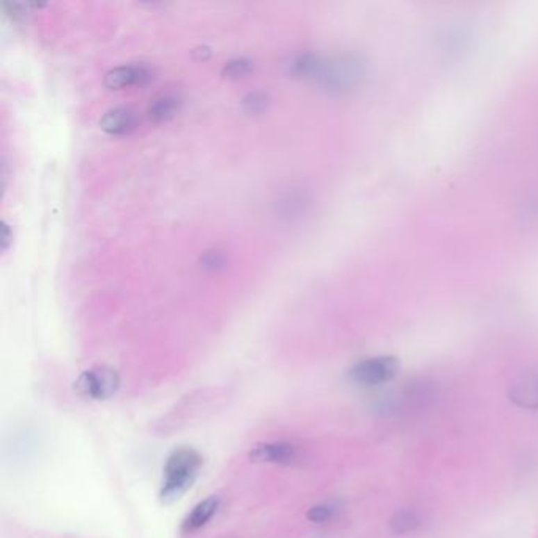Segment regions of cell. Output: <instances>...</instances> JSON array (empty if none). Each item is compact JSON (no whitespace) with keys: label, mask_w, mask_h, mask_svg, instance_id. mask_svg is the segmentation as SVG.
<instances>
[{"label":"cell","mask_w":538,"mask_h":538,"mask_svg":"<svg viewBox=\"0 0 538 538\" xmlns=\"http://www.w3.org/2000/svg\"><path fill=\"white\" fill-rule=\"evenodd\" d=\"M202 463L204 459L201 453L190 447L174 450L168 456L165 467H163V480L160 487V499L163 504H174L193 487Z\"/></svg>","instance_id":"obj_1"},{"label":"cell","mask_w":538,"mask_h":538,"mask_svg":"<svg viewBox=\"0 0 538 538\" xmlns=\"http://www.w3.org/2000/svg\"><path fill=\"white\" fill-rule=\"evenodd\" d=\"M365 62L357 54H340L324 60L314 81L332 92H348L361 83Z\"/></svg>","instance_id":"obj_2"},{"label":"cell","mask_w":538,"mask_h":538,"mask_svg":"<svg viewBox=\"0 0 538 538\" xmlns=\"http://www.w3.org/2000/svg\"><path fill=\"white\" fill-rule=\"evenodd\" d=\"M119 387V373L109 366L89 368L74 381L76 393L90 401H106L117 393Z\"/></svg>","instance_id":"obj_3"},{"label":"cell","mask_w":538,"mask_h":538,"mask_svg":"<svg viewBox=\"0 0 538 538\" xmlns=\"http://www.w3.org/2000/svg\"><path fill=\"white\" fill-rule=\"evenodd\" d=\"M400 364L395 357H373V359H365L355 364L349 370V379L359 385H381L390 382L393 379Z\"/></svg>","instance_id":"obj_4"},{"label":"cell","mask_w":538,"mask_h":538,"mask_svg":"<svg viewBox=\"0 0 538 538\" xmlns=\"http://www.w3.org/2000/svg\"><path fill=\"white\" fill-rule=\"evenodd\" d=\"M298 458V447L291 442H257L250 450V459L259 464H291Z\"/></svg>","instance_id":"obj_5"},{"label":"cell","mask_w":538,"mask_h":538,"mask_svg":"<svg viewBox=\"0 0 538 538\" xmlns=\"http://www.w3.org/2000/svg\"><path fill=\"white\" fill-rule=\"evenodd\" d=\"M154 74L145 65H124L117 67L104 76V85L111 90H120L127 87H141L150 83Z\"/></svg>","instance_id":"obj_6"},{"label":"cell","mask_w":538,"mask_h":538,"mask_svg":"<svg viewBox=\"0 0 538 538\" xmlns=\"http://www.w3.org/2000/svg\"><path fill=\"white\" fill-rule=\"evenodd\" d=\"M101 130L113 136H124L138 127V114L130 106H119L109 109L99 120Z\"/></svg>","instance_id":"obj_7"},{"label":"cell","mask_w":538,"mask_h":538,"mask_svg":"<svg viewBox=\"0 0 538 538\" xmlns=\"http://www.w3.org/2000/svg\"><path fill=\"white\" fill-rule=\"evenodd\" d=\"M510 400L525 409L538 407V374L524 373L510 385Z\"/></svg>","instance_id":"obj_8"},{"label":"cell","mask_w":538,"mask_h":538,"mask_svg":"<svg viewBox=\"0 0 538 538\" xmlns=\"http://www.w3.org/2000/svg\"><path fill=\"white\" fill-rule=\"evenodd\" d=\"M220 508V497L210 496L206 500L199 502L197 505L191 508V512L186 514L182 521V532L185 534H193L199 529H202L207 523L212 521V518Z\"/></svg>","instance_id":"obj_9"},{"label":"cell","mask_w":538,"mask_h":538,"mask_svg":"<svg viewBox=\"0 0 538 538\" xmlns=\"http://www.w3.org/2000/svg\"><path fill=\"white\" fill-rule=\"evenodd\" d=\"M180 106H182V99H180L177 93H160V95H156L154 99H150L147 106L149 119L156 122V124L168 122L179 114Z\"/></svg>","instance_id":"obj_10"},{"label":"cell","mask_w":538,"mask_h":538,"mask_svg":"<svg viewBox=\"0 0 538 538\" xmlns=\"http://www.w3.org/2000/svg\"><path fill=\"white\" fill-rule=\"evenodd\" d=\"M320 65H323V58L319 56L313 54V52H302V54L295 56L289 63V72L291 74L297 76V78H311L316 79L318 76Z\"/></svg>","instance_id":"obj_11"},{"label":"cell","mask_w":538,"mask_h":538,"mask_svg":"<svg viewBox=\"0 0 538 538\" xmlns=\"http://www.w3.org/2000/svg\"><path fill=\"white\" fill-rule=\"evenodd\" d=\"M418 525H420V519L417 516V513L412 510L396 512L390 521V528L395 534H407V532H412L414 529H417Z\"/></svg>","instance_id":"obj_12"},{"label":"cell","mask_w":538,"mask_h":538,"mask_svg":"<svg viewBox=\"0 0 538 538\" xmlns=\"http://www.w3.org/2000/svg\"><path fill=\"white\" fill-rule=\"evenodd\" d=\"M253 68L254 65L250 58H245V57L232 58V60L226 62V65L223 68V76L226 79H241L253 72Z\"/></svg>","instance_id":"obj_13"},{"label":"cell","mask_w":538,"mask_h":538,"mask_svg":"<svg viewBox=\"0 0 538 538\" xmlns=\"http://www.w3.org/2000/svg\"><path fill=\"white\" fill-rule=\"evenodd\" d=\"M201 264L206 270L216 272L226 266V257L221 254L220 251H210V253L204 254V257L201 259Z\"/></svg>","instance_id":"obj_14"},{"label":"cell","mask_w":538,"mask_h":538,"mask_svg":"<svg viewBox=\"0 0 538 538\" xmlns=\"http://www.w3.org/2000/svg\"><path fill=\"white\" fill-rule=\"evenodd\" d=\"M332 514H333V508L330 505L320 504L309 508L307 513V518L311 523H325L332 518Z\"/></svg>","instance_id":"obj_15"},{"label":"cell","mask_w":538,"mask_h":538,"mask_svg":"<svg viewBox=\"0 0 538 538\" xmlns=\"http://www.w3.org/2000/svg\"><path fill=\"white\" fill-rule=\"evenodd\" d=\"M267 104V98L264 93H259V92H254V93H250V95L243 99V106L245 109L248 111V113H261L262 109L266 108Z\"/></svg>","instance_id":"obj_16"},{"label":"cell","mask_w":538,"mask_h":538,"mask_svg":"<svg viewBox=\"0 0 538 538\" xmlns=\"http://www.w3.org/2000/svg\"><path fill=\"white\" fill-rule=\"evenodd\" d=\"M11 241H13V236L10 234V226L7 223H3V236H2V250L7 251Z\"/></svg>","instance_id":"obj_17"}]
</instances>
